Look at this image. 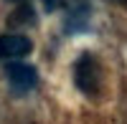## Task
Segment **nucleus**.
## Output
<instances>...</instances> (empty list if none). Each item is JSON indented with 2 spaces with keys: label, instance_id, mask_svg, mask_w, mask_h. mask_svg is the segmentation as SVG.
<instances>
[{
  "label": "nucleus",
  "instance_id": "obj_1",
  "mask_svg": "<svg viewBox=\"0 0 127 124\" xmlns=\"http://www.w3.org/2000/svg\"><path fill=\"white\" fill-rule=\"evenodd\" d=\"M74 84L81 94L87 96H97L99 86H102V68L97 63V58L92 53H81L74 63Z\"/></svg>",
  "mask_w": 127,
  "mask_h": 124
},
{
  "label": "nucleus",
  "instance_id": "obj_2",
  "mask_svg": "<svg viewBox=\"0 0 127 124\" xmlns=\"http://www.w3.org/2000/svg\"><path fill=\"white\" fill-rule=\"evenodd\" d=\"M8 81H10V86H13L15 91H20V94H23V91L36 89V84H38V74H36L33 66L15 61V63H8Z\"/></svg>",
  "mask_w": 127,
  "mask_h": 124
},
{
  "label": "nucleus",
  "instance_id": "obj_3",
  "mask_svg": "<svg viewBox=\"0 0 127 124\" xmlns=\"http://www.w3.org/2000/svg\"><path fill=\"white\" fill-rule=\"evenodd\" d=\"M33 43L20 36V33H10V36H0V58H20L28 56Z\"/></svg>",
  "mask_w": 127,
  "mask_h": 124
},
{
  "label": "nucleus",
  "instance_id": "obj_4",
  "mask_svg": "<svg viewBox=\"0 0 127 124\" xmlns=\"http://www.w3.org/2000/svg\"><path fill=\"white\" fill-rule=\"evenodd\" d=\"M33 18H36L33 8H31L28 3H23L20 10H15V13L10 15V25H31V23H33Z\"/></svg>",
  "mask_w": 127,
  "mask_h": 124
},
{
  "label": "nucleus",
  "instance_id": "obj_5",
  "mask_svg": "<svg viewBox=\"0 0 127 124\" xmlns=\"http://www.w3.org/2000/svg\"><path fill=\"white\" fill-rule=\"evenodd\" d=\"M43 5H46V10H56L59 0H43Z\"/></svg>",
  "mask_w": 127,
  "mask_h": 124
},
{
  "label": "nucleus",
  "instance_id": "obj_6",
  "mask_svg": "<svg viewBox=\"0 0 127 124\" xmlns=\"http://www.w3.org/2000/svg\"><path fill=\"white\" fill-rule=\"evenodd\" d=\"M117 3H120V5H122V8H127V0H117Z\"/></svg>",
  "mask_w": 127,
  "mask_h": 124
}]
</instances>
